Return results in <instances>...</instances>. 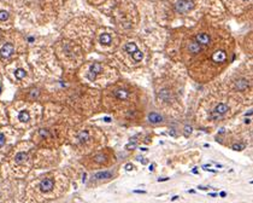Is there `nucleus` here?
Returning <instances> with one entry per match:
<instances>
[{
    "mask_svg": "<svg viewBox=\"0 0 253 203\" xmlns=\"http://www.w3.org/2000/svg\"><path fill=\"white\" fill-rule=\"evenodd\" d=\"M194 7V3L192 0H177L175 4L176 11H179L180 13H186L190 11Z\"/></svg>",
    "mask_w": 253,
    "mask_h": 203,
    "instance_id": "nucleus-1",
    "label": "nucleus"
},
{
    "mask_svg": "<svg viewBox=\"0 0 253 203\" xmlns=\"http://www.w3.org/2000/svg\"><path fill=\"white\" fill-rule=\"evenodd\" d=\"M228 111H229V106H228L227 104H224V103H221V104H218L215 108V110H213V113L211 114V119L212 120H217V119H219L221 116H223L224 114H227Z\"/></svg>",
    "mask_w": 253,
    "mask_h": 203,
    "instance_id": "nucleus-2",
    "label": "nucleus"
},
{
    "mask_svg": "<svg viewBox=\"0 0 253 203\" xmlns=\"http://www.w3.org/2000/svg\"><path fill=\"white\" fill-rule=\"evenodd\" d=\"M54 187V180L49 179V178H46V179L41 180L40 182V190L42 192H49Z\"/></svg>",
    "mask_w": 253,
    "mask_h": 203,
    "instance_id": "nucleus-3",
    "label": "nucleus"
},
{
    "mask_svg": "<svg viewBox=\"0 0 253 203\" xmlns=\"http://www.w3.org/2000/svg\"><path fill=\"white\" fill-rule=\"evenodd\" d=\"M194 40L200 45V46H206V45L210 44L211 38H210V35L207 33H200V34L196 35Z\"/></svg>",
    "mask_w": 253,
    "mask_h": 203,
    "instance_id": "nucleus-4",
    "label": "nucleus"
},
{
    "mask_svg": "<svg viewBox=\"0 0 253 203\" xmlns=\"http://www.w3.org/2000/svg\"><path fill=\"white\" fill-rule=\"evenodd\" d=\"M211 59L213 60L215 63H222V62H224V60L227 59V53L224 52L223 50H218L217 52H215L213 54H212Z\"/></svg>",
    "mask_w": 253,
    "mask_h": 203,
    "instance_id": "nucleus-5",
    "label": "nucleus"
},
{
    "mask_svg": "<svg viewBox=\"0 0 253 203\" xmlns=\"http://www.w3.org/2000/svg\"><path fill=\"white\" fill-rule=\"evenodd\" d=\"M13 52V46L11 44H5L4 46L1 47V50H0V56H1L3 58H9L10 56L12 54Z\"/></svg>",
    "mask_w": 253,
    "mask_h": 203,
    "instance_id": "nucleus-6",
    "label": "nucleus"
},
{
    "mask_svg": "<svg viewBox=\"0 0 253 203\" xmlns=\"http://www.w3.org/2000/svg\"><path fill=\"white\" fill-rule=\"evenodd\" d=\"M95 180H105V179H111L113 178V173L110 170H104V172H98L93 175Z\"/></svg>",
    "mask_w": 253,
    "mask_h": 203,
    "instance_id": "nucleus-7",
    "label": "nucleus"
},
{
    "mask_svg": "<svg viewBox=\"0 0 253 203\" xmlns=\"http://www.w3.org/2000/svg\"><path fill=\"white\" fill-rule=\"evenodd\" d=\"M187 50H188V52H189L190 54H198L200 51L202 50V46H200V45L196 42L195 40H193V41H190V44L188 45Z\"/></svg>",
    "mask_w": 253,
    "mask_h": 203,
    "instance_id": "nucleus-8",
    "label": "nucleus"
},
{
    "mask_svg": "<svg viewBox=\"0 0 253 203\" xmlns=\"http://www.w3.org/2000/svg\"><path fill=\"white\" fill-rule=\"evenodd\" d=\"M101 70H103V67H101V64L99 63H94L92 64V67H90L89 69V79H94L95 75H98Z\"/></svg>",
    "mask_w": 253,
    "mask_h": 203,
    "instance_id": "nucleus-9",
    "label": "nucleus"
},
{
    "mask_svg": "<svg viewBox=\"0 0 253 203\" xmlns=\"http://www.w3.org/2000/svg\"><path fill=\"white\" fill-rule=\"evenodd\" d=\"M148 120H150V122L151 123H160V122H163V116L161 115H159V114H157V113H151L150 114V116H148Z\"/></svg>",
    "mask_w": 253,
    "mask_h": 203,
    "instance_id": "nucleus-10",
    "label": "nucleus"
},
{
    "mask_svg": "<svg viewBox=\"0 0 253 203\" xmlns=\"http://www.w3.org/2000/svg\"><path fill=\"white\" fill-rule=\"evenodd\" d=\"M235 87L237 88V90H245V88H247L248 87V81H247L246 79H239L235 82Z\"/></svg>",
    "mask_w": 253,
    "mask_h": 203,
    "instance_id": "nucleus-11",
    "label": "nucleus"
},
{
    "mask_svg": "<svg viewBox=\"0 0 253 203\" xmlns=\"http://www.w3.org/2000/svg\"><path fill=\"white\" fill-rule=\"evenodd\" d=\"M27 160H28V154H25V152H18L16 157H14V161L17 163H22V162H25Z\"/></svg>",
    "mask_w": 253,
    "mask_h": 203,
    "instance_id": "nucleus-12",
    "label": "nucleus"
},
{
    "mask_svg": "<svg viewBox=\"0 0 253 203\" xmlns=\"http://www.w3.org/2000/svg\"><path fill=\"white\" fill-rule=\"evenodd\" d=\"M29 119H30V115H29V113H28L27 110H24V111H22V113H19V115H18V120L21 121V122H28Z\"/></svg>",
    "mask_w": 253,
    "mask_h": 203,
    "instance_id": "nucleus-13",
    "label": "nucleus"
},
{
    "mask_svg": "<svg viewBox=\"0 0 253 203\" xmlns=\"http://www.w3.org/2000/svg\"><path fill=\"white\" fill-rule=\"evenodd\" d=\"M139 48H138V46L134 44V42H129V44H126L125 45V51L128 53H130V54H133L135 51H138Z\"/></svg>",
    "mask_w": 253,
    "mask_h": 203,
    "instance_id": "nucleus-14",
    "label": "nucleus"
},
{
    "mask_svg": "<svg viewBox=\"0 0 253 203\" xmlns=\"http://www.w3.org/2000/svg\"><path fill=\"white\" fill-rule=\"evenodd\" d=\"M89 139V133L87 131H84V132H81V133L78 134V140H80V143H86Z\"/></svg>",
    "mask_w": 253,
    "mask_h": 203,
    "instance_id": "nucleus-15",
    "label": "nucleus"
},
{
    "mask_svg": "<svg viewBox=\"0 0 253 203\" xmlns=\"http://www.w3.org/2000/svg\"><path fill=\"white\" fill-rule=\"evenodd\" d=\"M100 42L104 44V45H109L111 42V36L109 34H103L100 36Z\"/></svg>",
    "mask_w": 253,
    "mask_h": 203,
    "instance_id": "nucleus-16",
    "label": "nucleus"
},
{
    "mask_svg": "<svg viewBox=\"0 0 253 203\" xmlns=\"http://www.w3.org/2000/svg\"><path fill=\"white\" fill-rule=\"evenodd\" d=\"M105 161H106V156L104 154H98L94 156V162H97V163H104Z\"/></svg>",
    "mask_w": 253,
    "mask_h": 203,
    "instance_id": "nucleus-17",
    "label": "nucleus"
},
{
    "mask_svg": "<svg viewBox=\"0 0 253 203\" xmlns=\"http://www.w3.org/2000/svg\"><path fill=\"white\" fill-rule=\"evenodd\" d=\"M133 56V58L136 60V62H140L141 59H142V57H144V54H142V52H141L140 50H138V51H135V52L131 54Z\"/></svg>",
    "mask_w": 253,
    "mask_h": 203,
    "instance_id": "nucleus-18",
    "label": "nucleus"
},
{
    "mask_svg": "<svg viewBox=\"0 0 253 203\" xmlns=\"http://www.w3.org/2000/svg\"><path fill=\"white\" fill-rule=\"evenodd\" d=\"M14 75H16L17 79H23L24 76L27 75V73H25V70H23V69H17L16 73H14Z\"/></svg>",
    "mask_w": 253,
    "mask_h": 203,
    "instance_id": "nucleus-19",
    "label": "nucleus"
},
{
    "mask_svg": "<svg viewBox=\"0 0 253 203\" xmlns=\"http://www.w3.org/2000/svg\"><path fill=\"white\" fill-rule=\"evenodd\" d=\"M9 18V12L4 11V10H0V21H6Z\"/></svg>",
    "mask_w": 253,
    "mask_h": 203,
    "instance_id": "nucleus-20",
    "label": "nucleus"
},
{
    "mask_svg": "<svg viewBox=\"0 0 253 203\" xmlns=\"http://www.w3.org/2000/svg\"><path fill=\"white\" fill-rule=\"evenodd\" d=\"M116 96H117L118 98H126V92L125 91H123V90H119V91H117V92H116Z\"/></svg>",
    "mask_w": 253,
    "mask_h": 203,
    "instance_id": "nucleus-21",
    "label": "nucleus"
},
{
    "mask_svg": "<svg viewBox=\"0 0 253 203\" xmlns=\"http://www.w3.org/2000/svg\"><path fill=\"white\" fill-rule=\"evenodd\" d=\"M233 149L236 150V151H240V150L245 149V145L244 144H234V145H233Z\"/></svg>",
    "mask_w": 253,
    "mask_h": 203,
    "instance_id": "nucleus-22",
    "label": "nucleus"
},
{
    "mask_svg": "<svg viewBox=\"0 0 253 203\" xmlns=\"http://www.w3.org/2000/svg\"><path fill=\"white\" fill-rule=\"evenodd\" d=\"M5 141H6V138H5V135L3 133H0V148L5 144Z\"/></svg>",
    "mask_w": 253,
    "mask_h": 203,
    "instance_id": "nucleus-23",
    "label": "nucleus"
},
{
    "mask_svg": "<svg viewBox=\"0 0 253 203\" xmlns=\"http://www.w3.org/2000/svg\"><path fill=\"white\" fill-rule=\"evenodd\" d=\"M184 133H186L187 135L192 133V127H190V126H186V128H184Z\"/></svg>",
    "mask_w": 253,
    "mask_h": 203,
    "instance_id": "nucleus-24",
    "label": "nucleus"
},
{
    "mask_svg": "<svg viewBox=\"0 0 253 203\" xmlns=\"http://www.w3.org/2000/svg\"><path fill=\"white\" fill-rule=\"evenodd\" d=\"M131 169H133V165L131 163H128L125 166V170H131Z\"/></svg>",
    "mask_w": 253,
    "mask_h": 203,
    "instance_id": "nucleus-25",
    "label": "nucleus"
},
{
    "mask_svg": "<svg viewBox=\"0 0 253 203\" xmlns=\"http://www.w3.org/2000/svg\"><path fill=\"white\" fill-rule=\"evenodd\" d=\"M134 192H136V194H145V191H141V190H135Z\"/></svg>",
    "mask_w": 253,
    "mask_h": 203,
    "instance_id": "nucleus-26",
    "label": "nucleus"
},
{
    "mask_svg": "<svg viewBox=\"0 0 253 203\" xmlns=\"http://www.w3.org/2000/svg\"><path fill=\"white\" fill-rule=\"evenodd\" d=\"M245 1H250V0H245Z\"/></svg>",
    "mask_w": 253,
    "mask_h": 203,
    "instance_id": "nucleus-27",
    "label": "nucleus"
}]
</instances>
